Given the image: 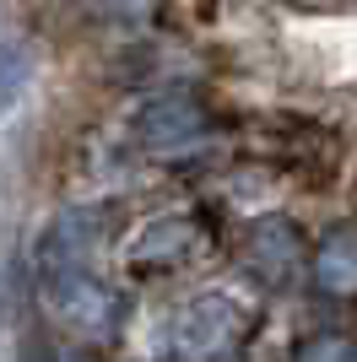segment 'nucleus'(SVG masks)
I'll return each instance as SVG.
<instances>
[{
    "label": "nucleus",
    "mask_w": 357,
    "mask_h": 362,
    "mask_svg": "<svg viewBox=\"0 0 357 362\" xmlns=\"http://www.w3.org/2000/svg\"><path fill=\"white\" fill-rule=\"evenodd\" d=\"M16 362H65V357H60V351L49 346V341H38V335H33V341H22V351H16Z\"/></svg>",
    "instance_id": "1a4fd4ad"
},
{
    "label": "nucleus",
    "mask_w": 357,
    "mask_h": 362,
    "mask_svg": "<svg viewBox=\"0 0 357 362\" xmlns=\"http://www.w3.org/2000/svg\"><path fill=\"white\" fill-rule=\"evenodd\" d=\"M303 265V238L287 216H266V222L249 227V271L266 281V287H287Z\"/></svg>",
    "instance_id": "7ed1b4c3"
},
{
    "label": "nucleus",
    "mask_w": 357,
    "mask_h": 362,
    "mask_svg": "<svg viewBox=\"0 0 357 362\" xmlns=\"http://www.w3.org/2000/svg\"><path fill=\"white\" fill-rule=\"evenodd\" d=\"M28 87V49L22 44H0V114L22 98Z\"/></svg>",
    "instance_id": "0eeeda50"
},
{
    "label": "nucleus",
    "mask_w": 357,
    "mask_h": 362,
    "mask_svg": "<svg viewBox=\"0 0 357 362\" xmlns=\"http://www.w3.org/2000/svg\"><path fill=\"white\" fill-rule=\"evenodd\" d=\"M44 298H49V308H55V314L65 319L71 330L92 335V341H108V335L119 330V314H125L119 292L103 287V281L92 276V265L44 276Z\"/></svg>",
    "instance_id": "f03ea898"
},
{
    "label": "nucleus",
    "mask_w": 357,
    "mask_h": 362,
    "mask_svg": "<svg viewBox=\"0 0 357 362\" xmlns=\"http://www.w3.org/2000/svg\"><path fill=\"white\" fill-rule=\"evenodd\" d=\"M249 314L222 292H200L168 319V357L174 362H217L244 341Z\"/></svg>",
    "instance_id": "f257e3e1"
},
{
    "label": "nucleus",
    "mask_w": 357,
    "mask_h": 362,
    "mask_svg": "<svg viewBox=\"0 0 357 362\" xmlns=\"http://www.w3.org/2000/svg\"><path fill=\"white\" fill-rule=\"evenodd\" d=\"M314 281H319L330 298H352L357 292V227H336V233L319 243Z\"/></svg>",
    "instance_id": "423d86ee"
},
{
    "label": "nucleus",
    "mask_w": 357,
    "mask_h": 362,
    "mask_svg": "<svg viewBox=\"0 0 357 362\" xmlns=\"http://www.w3.org/2000/svg\"><path fill=\"white\" fill-rule=\"evenodd\" d=\"M200 243V227L190 216H157L135 233L130 243V271H168L178 259H190V249Z\"/></svg>",
    "instance_id": "39448f33"
},
{
    "label": "nucleus",
    "mask_w": 357,
    "mask_h": 362,
    "mask_svg": "<svg viewBox=\"0 0 357 362\" xmlns=\"http://www.w3.org/2000/svg\"><path fill=\"white\" fill-rule=\"evenodd\" d=\"M298 362H357V346L346 335H314L298 346Z\"/></svg>",
    "instance_id": "6e6552de"
},
{
    "label": "nucleus",
    "mask_w": 357,
    "mask_h": 362,
    "mask_svg": "<svg viewBox=\"0 0 357 362\" xmlns=\"http://www.w3.org/2000/svg\"><path fill=\"white\" fill-rule=\"evenodd\" d=\"M206 130V114H200V103L195 98H184V92H163V98H147L141 103V114H135V136L147 141V146H184L190 136H200Z\"/></svg>",
    "instance_id": "20e7f679"
}]
</instances>
